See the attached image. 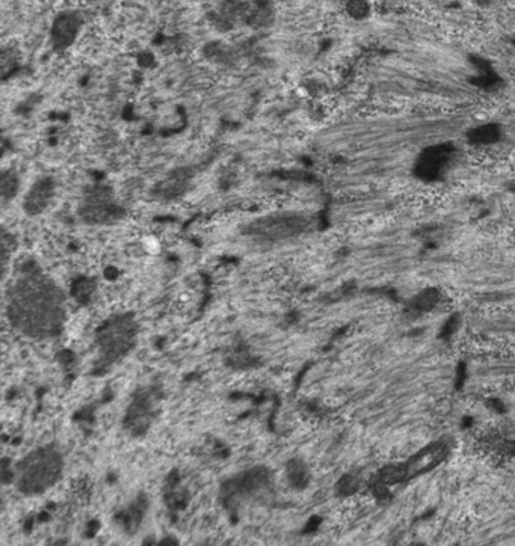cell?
<instances>
[{
    "mask_svg": "<svg viewBox=\"0 0 515 546\" xmlns=\"http://www.w3.org/2000/svg\"><path fill=\"white\" fill-rule=\"evenodd\" d=\"M438 302H440V293L434 288H428L417 296L415 308H418L420 311H431L434 307H437Z\"/></svg>",
    "mask_w": 515,
    "mask_h": 546,
    "instance_id": "cell-3",
    "label": "cell"
},
{
    "mask_svg": "<svg viewBox=\"0 0 515 546\" xmlns=\"http://www.w3.org/2000/svg\"><path fill=\"white\" fill-rule=\"evenodd\" d=\"M346 11L355 20H364L370 15V3L369 0H349Z\"/></svg>",
    "mask_w": 515,
    "mask_h": 546,
    "instance_id": "cell-4",
    "label": "cell"
},
{
    "mask_svg": "<svg viewBox=\"0 0 515 546\" xmlns=\"http://www.w3.org/2000/svg\"><path fill=\"white\" fill-rule=\"evenodd\" d=\"M512 451H514V453H515V444H514V450H512Z\"/></svg>",
    "mask_w": 515,
    "mask_h": 546,
    "instance_id": "cell-5",
    "label": "cell"
},
{
    "mask_svg": "<svg viewBox=\"0 0 515 546\" xmlns=\"http://www.w3.org/2000/svg\"><path fill=\"white\" fill-rule=\"evenodd\" d=\"M77 30V21L73 15H62L54 24V29H53V37L56 40V43L59 44H68L74 34Z\"/></svg>",
    "mask_w": 515,
    "mask_h": 546,
    "instance_id": "cell-1",
    "label": "cell"
},
{
    "mask_svg": "<svg viewBox=\"0 0 515 546\" xmlns=\"http://www.w3.org/2000/svg\"><path fill=\"white\" fill-rule=\"evenodd\" d=\"M470 139L474 143H493L499 139V129L494 126H480L470 133Z\"/></svg>",
    "mask_w": 515,
    "mask_h": 546,
    "instance_id": "cell-2",
    "label": "cell"
}]
</instances>
